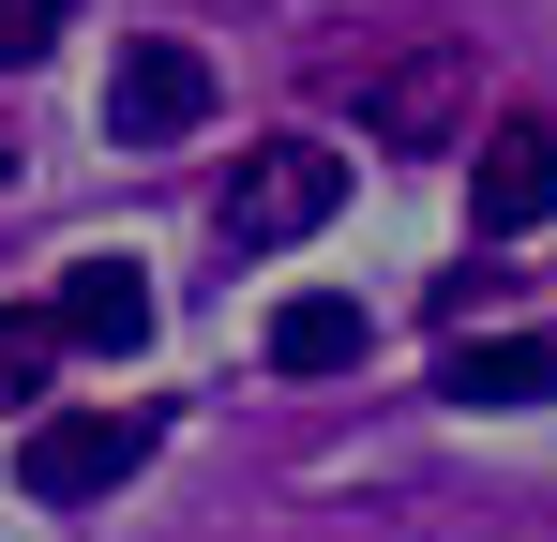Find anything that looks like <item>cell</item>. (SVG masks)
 Masks as SVG:
<instances>
[{
	"label": "cell",
	"instance_id": "6da1fadb",
	"mask_svg": "<svg viewBox=\"0 0 557 542\" xmlns=\"http://www.w3.org/2000/svg\"><path fill=\"white\" fill-rule=\"evenodd\" d=\"M332 211H347V151H332V136H272V151H242V167H226V242H242V257L317 242Z\"/></svg>",
	"mask_w": 557,
	"mask_h": 542
},
{
	"label": "cell",
	"instance_id": "7a4b0ae2",
	"mask_svg": "<svg viewBox=\"0 0 557 542\" xmlns=\"http://www.w3.org/2000/svg\"><path fill=\"white\" fill-rule=\"evenodd\" d=\"M151 467V422L136 407H46L30 438H15V482L46 497V513H76V497H121Z\"/></svg>",
	"mask_w": 557,
	"mask_h": 542
},
{
	"label": "cell",
	"instance_id": "3957f363",
	"mask_svg": "<svg viewBox=\"0 0 557 542\" xmlns=\"http://www.w3.org/2000/svg\"><path fill=\"white\" fill-rule=\"evenodd\" d=\"M362 136L376 151H453V121H467V46H392V61H362Z\"/></svg>",
	"mask_w": 557,
	"mask_h": 542
},
{
	"label": "cell",
	"instance_id": "277c9868",
	"mask_svg": "<svg viewBox=\"0 0 557 542\" xmlns=\"http://www.w3.org/2000/svg\"><path fill=\"white\" fill-rule=\"evenodd\" d=\"M196 121H211V61L166 46V30H151V46H121V76H106V136H121V151H151V136H196Z\"/></svg>",
	"mask_w": 557,
	"mask_h": 542
},
{
	"label": "cell",
	"instance_id": "5b68a950",
	"mask_svg": "<svg viewBox=\"0 0 557 542\" xmlns=\"http://www.w3.org/2000/svg\"><path fill=\"white\" fill-rule=\"evenodd\" d=\"M467 211H482V242L557 226V121H497V136H482V167H467Z\"/></svg>",
	"mask_w": 557,
	"mask_h": 542
},
{
	"label": "cell",
	"instance_id": "8992f818",
	"mask_svg": "<svg viewBox=\"0 0 557 542\" xmlns=\"http://www.w3.org/2000/svg\"><path fill=\"white\" fill-rule=\"evenodd\" d=\"M151 317H166V301H151V271H136V257H76V271H61V332H76L91 361H136V347H151Z\"/></svg>",
	"mask_w": 557,
	"mask_h": 542
},
{
	"label": "cell",
	"instance_id": "52a82bcc",
	"mask_svg": "<svg viewBox=\"0 0 557 542\" xmlns=\"http://www.w3.org/2000/svg\"><path fill=\"white\" fill-rule=\"evenodd\" d=\"M437 392H453V407H543L557 347H543V332H467V347L437 361Z\"/></svg>",
	"mask_w": 557,
	"mask_h": 542
},
{
	"label": "cell",
	"instance_id": "ba28073f",
	"mask_svg": "<svg viewBox=\"0 0 557 542\" xmlns=\"http://www.w3.org/2000/svg\"><path fill=\"white\" fill-rule=\"evenodd\" d=\"M362 347H376V317L347 301V286H301V301L272 317V361H286V377H347Z\"/></svg>",
	"mask_w": 557,
	"mask_h": 542
},
{
	"label": "cell",
	"instance_id": "9c48e42d",
	"mask_svg": "<svg viewBox=\"0 0 557 542\" xmlns=\"http://www.w3.org/2000/svg\"><path fill=\"white\" fill-rule=\"evenodd\" d=\"M61 347H76V332H61V301H30V317H0V407H30Z\"/></svg>",
	"mask_w": 557,
	"mask_h": 542
},
{
	"label": "cell",
	"instance_id": "30bf717a",
	"mask_svg": "<svg viewBox=\"0 0 557 542\" xmlns=\"http://www.w3.org/2000/svg\"><path fill=\"white\" fill-rule=\"evenodd\" d=\"M61 30H76V0H0V76H30Z\"/></svg>",
	"mask_w": 557,
	"mask_h": 542
},
{
	"label": "cell",
	"instance_id": "8fae6325",
	"mask_svg": "<svg viewBox=\"0 0 557 542\" xmlns=\"http://www.w3.org/2000/svg\"><path fill=\"white\" fill-rule=\"evenodd\" d=\"M0 181H15V151H0Z\"/></svg>",
	"mask_w": 557,
	"mask_h": 542
}]
</instances>
